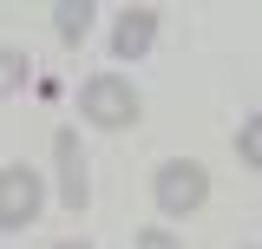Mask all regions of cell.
<instances>
[{
  "instance_id": "cell-1",
  "label": "cell",
  "mask_w": 262,
  "mask_h": 249,
  "mask_svg": "<svg viewBox=\"0 0 262 249\" xmlns=\"http://www.w3.org/2000/svg\"><path fill=\"white\" fill-rule=\"evenodd\" d=\"M79 105H85V118L105 125V131H125V125H138V92H131V79H118V72H98V79H85Z\"/></svg>"
},
{
  "instance_id": "cell-2",
  "label": "cell",
  "mask_w": 262,
  "mask_h": 249,
  "mask_svg": "<svg viewBox=\"0 0 262 249\" xmlns=\"http://www.w3.org/2000/svg\"><path fill=\"white\" fill-rule=\"evenodd\" d=\"M151 190H158L164 217H190V210H203V197H210V177H203V164H190V157H170Z\"/></svg>"
},
{
  "instance_id": "cell-3",
  "label": "cell",
  "mask_w": 262,
  "mask_h": 249,
  "mask_svg": "<svg viewBox=\"0 0 262 249\" xmlns=\"http://www.w3.org/2000/svg\"><path fill=\"white\" fill-rule=\"evenodd\" d=\"M39 203H46L39 171H33V164H7V171H0V230H27V223L39 217Z\"/></svg>"
},
{
  "instance_id": "cell-4",
  "label": "cell",
  "mask_w": 262,
  "mask_h": 249,
  "mask_svg": "<svg viewBox=\"0 0 262 249\" xmlns=\"http://www.w3.org/2000/svg\"><path fill=\"white\" fill-rule=\"evenodd\" d=\"M151 39H158V13H151V7L118 13V27H112V53H118V59H144Z\"/></svg>"
},
{
  "instance_id": "cell-5",
  "label": "cell",
  "mask_w": 262,
  "mask_h": 249,
  "mask_svg": "<svg viewBox=\"0 0 262 249\" xmlns=\"http://www.w3.org/2000/svg\"><path fill=\"white\" fill-rule=\"evenodd\" d=\"M59 203L66 210H85V197H92V184H85V157H79V138L72 131H59Z\"/></svg>"
},
{
  "instance_id": "cell-6",
  "label": "cell",
  "mask_w": 262,
  "mask_h": 249,
  "mask_svg": "<svg viewBox=\"0 0 262 249\" xmlns=\"http://www.w3.org/2000/svg\"><path fill=\"white\" fill-rule=\"evenodd\" d=\"M53 27H59V39H85V27H92V0H59V7H53Z\"/></svg>"
},
{
  "instance_id": "cell-7",
  "label": "cell",
  "mask_w": 262,
  "mask_h": 249,
  "mask_svg": "<svg viewBox=\"0 0 262 249\" xmlns=\"http://www.w3.org/2000/svg\"><path fill=\"white\" fill-rule=\"evenodd\" d=\"M27 72H33V66H27V53L0 46V98H7V92H20V86H27Z\"/></svg>"
},
{
  "instance_id": "cell-8",
  "label": "cell",
  "mask_w": 262,
  "mask_h": 249,
  "mask_svg": "<svg viewBox=\"0 0 262 249\" xmlns=\"http://www.w3.org/2000/svg\"><path fill=\"white\" fill-rule=\"evenodd\" d=\"M236 157H243L249 171H262V118H249L243 131H236Z\"/></svg>"
},
{
  "instance_id": "cell-9",
  "label": "cell",
  "mask_w": 262,
  "mask_h": 249,
  "mask_svg": "<svg viewBox=\"0 0 262 249\" xmlns=\"http://www.w3.org/2000/svg\"><path fill=\"white\" fill-rule=\"evenodd\" d=\"M138 249H184V243H177L170 230H144V236H138Z\"/></svg>"
},
{
  "instance_id": "cell-10",
  "label": "cell",
  "mask_w": 262,
  "mask_h": 249,
  "mask_svg": "<svg viewBox=\"0 0 262 249\" xmlns=\"http://www.w3.org/2000/svg\"><path fill=\"white\" fill-rule=\"evenodd\" d=\"M59 249H92V243H59Z\"/></svg>"
}]
</instances>
